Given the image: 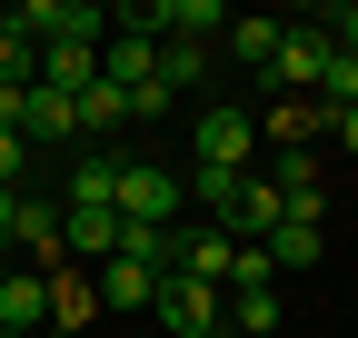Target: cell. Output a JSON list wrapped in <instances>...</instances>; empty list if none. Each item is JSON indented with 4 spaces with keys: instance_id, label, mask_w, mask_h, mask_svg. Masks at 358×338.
Wrapping results in <instances>:
<instances>
[{
    "instance_id": "obj_17",
    "label": "cell",
    "mask_w": 358,
    "mask_h": 338,
    "mask_svg": "<svg viewBox=\"0 0 358 338\" xmlns=\"http://www.w3.org/2000/svg\"><path fill=\"white\" fill-rule=\"evenodd\" d=\"M110 259H140V269H159L169 279V229H140V219H120V249Z\"/></svg>"
},
{
    "instance_id": "obj_1",
    "label": "cell",
    "mask_w": 358,
    "mask_h": 338,
    "mask_svg": "<svg viewBox=\"0 0 358 338\" xmlns=\"http://www.w3.org/2000/svg\"><path fill=\"white\" fill-rule=\"evenodd\" d=\"M110 209H120V219H140V229H179V209H189V179H179L169 159L129 149V159H120V179H110Z\"/></svg>"
},
{
    "instance_id": "obj_2",
    "label": "cell",
    "mask_w": 358,
    "mask_h": 338,
    "mask_svg": "<svg viewBox=\"0 0 358 338\" xmlns=\"http://www.w3.org/2000/svg\"><path fill=\"white\" fill-rule=\"evenodd\" d=\"M268 90L279 100H319V80H329V30H308V20H289L279 30V50H268Z\"/></svg>"
},
{
    "instance_id": "obj_24",
    "label": "cell",
    "mask_w": 358,
    "mask_h": 338,
    "mask_svg": "<svg viewBox=\"0 0 358 338\" xmlns=\"http://www.w3.org/2000/svg\"><path fill=\"white\" fill-rule=\"evenodd\" d=\"M0 279H10V259H0Z\"/></svg>"
},
{
    "instance_id": "obj_6",
    "label": "cell",
    "mask_w": 358,
    "mask_h": 338,
    "mask_svg": "<svg viewBox=\"0 0 358 338\" xmlns=\"http://www.w3.org/2000/svg\"><path fill=\"white\" fill-rule=\"evenodd\" d=\"M229 259H239V239H229V229H209V219L169 229V269H179V279H209V288H229Z\"/></svg>"
},
{
    "instance_id": "obj_4",
    "label": "cell",
    "mask_w": 358,
    "mask_h": 338,
    "mask_svg": "<svg viewBox=\"0 0 358 338\" xmlns=\"http://www.w3.org/2000/svg\"><path fill=\"white\" fill-rule=\"evenodd\" d=\"M10 249H20V269H70V249H60V199L50 189H20V229H10Z\"/></svg>"
},
{
    "instance_id": "obj_9",
    "label": "cell",
    "mask_w": 358,
    "mask_h": 338,
    "mask_svg": "<svg viewBox=\"0 0 358 338\" xmlns=\"http://www.w3.org/2000/svg\"><path fill=\"white\" fill-rule=\"evenodd\" d=\"M219 328H229V338H279V279L229 288V299H219Z\"/></svg>"
},
{
    "instance_id": "obj_25",
    "label": "cell",
    "mask_w": 358,
    "mask_h": 338,
    "mask_svg": "<svg viewBox=\"0 0 358 338\" xmlns=\"http://www.w3.org/2000/svg\"><path fill=\"white\" fill-rule=\"evenodd\" d=\"M0 338H20V328H0Z\"/></svg>"
},
{
    "instance_id": "obj_7",
    "label": "cell",
    "mask_w": 358,
    "mask_h": 338,
    "mask_svg": "<svg viewBox=\"0 0 358 338\" xmlns=\"http://www.w3.org/2000/svg\"><path fill=\"white\" fill-rule=\"evenodd\" d=\"M268 189H279V219H308V229L329 219V179H319V159H268Z\"/></svg>"
},
{
    "instance_id": "obj_5",
    "label": "cell",
    "mask_w": 358,
    "mask_h": 338,
    "mask_svg": "<svg viewBox=\"0 0 358 338\" xmlns=\"http://www.w3.org/2000/svg\"><path fill=\"white\" fill-rule=\"evenodd\" d=\"M189 149H199V169H249L259 159V130H249V110H199V130H189Z\"/></svg>"
},
{
    "instance_id": "obj_18",
    "label": "cell",
    "mask_w": 358,
    "mask_h": 338,
    "mask_svg": "<svg viewBox=\"0 0 358 338\" xmlns=\"http://www.w3.org/2000/svg\"><path fill=\"white\" fill-rule=\"evenodd\" d=\"M30 159H40V149H30L20 130H0V189H20V179H30Z\"/></svg>"
},
{
    "instance_id": "obj_11",
    "label": "cell",
    "mask_w": 358,
    "mask_h": 338,
    "mask_svg": "<svg viewBox=\"0 0 358 338\" xmlns=\"http://www.w3.org/2000/svg\"><path fill=\"white\" fill-rule=\"evenodd\" d=\"M120 130H129V90L90 80V90H80V149H90V140H120Z\"/></svg>"
},
{
    "instance_id": "obj_3",
    "label": "cell",
    "mask_w": 358,
    "mask_h": 338,
    "mask_svg": "<svg viewBox=\"0 0 358 338\" xmlns=\"http://www.w3.org/2000/svg\"><path fill=\"white\" fill-rule=\"evenodd\" d=\"M219 299H229V288H209V279H159V299H150V328L159 338H209L219 328Z\"/></svg>"
},
{
    "instance_id": "obj_16",
    "label": "cell",
    "mask_w": 358,
    "mask_h": 338,
    "mask_svg": "<svg viewBox=\"0 0 358 338\" xmlns=\"http://www.w3.org/2000/svg\"><path fill=\"white\" fill-rule=\"evenodd\" d=\"M40 80V50L20 40V20H0V90H30Z\"/></svg>"
},
{
    "instance_id": "obj_13",
    "label": "cell",
    "mask_w": 358,
    "mask_h": 338,
    "mask_svg": "<svg viewBox=\"0 0 358 338\" xmlns=\"http://www.w3.org/2000/svg\"><path fill=\"white\" fill-rule=\"evenodd\" d=\"M90 318H100V288L80 269H50V328H90Z\"/></svg>"
},
{
    "instance_id": "obj_20",
    "label": "cell",
    "mask_w": 358,
    "mask_h": 338,
    "mask_svg": "<svg viewBox=\"0 0 358 338\" xmlns=\"http://www.w3.org/2000/svg\"><path fill=\"white\" fill-rule=\"evenodd\" d=\"M329 140H338V149L358 159V110H338V119H329Z\"/></svg>"
},
{
    "instance_id": "obj_19",
    "label": "cell",
    "mask_w": 358,
    "mask_h": 338,
    "mask_svg": "<svg viewBox=\"0 0 358 338\" xmlns=\"http://www.w3.org/2000/svg\"><path fill=\"white\" fill-rule=\"evenodd\" d=\"M308 30H329V50L358 60V0H338V10H329V20H308Z\"/></svg>"
},
{
    "instance_id": "obj_14",
    "label": "cell",
    "mask_w": 358,
    "mask_h": 338,
    "mask_svg": "<svg viewBox=\"0 0 358 338\" xmlns=\"http://www.w3.org/2000/svg\"><path fill=\"white\" fill-rule=\"evenodd\" d=\"M209 80V40H159V90L179 100V90H199Z\"/></svg>"
},
{
    "instance_id": "obj_26",
    "label": "cell",
    "mask_w": 358,
    "mask_h": 338,
    "mask_svg": "<svg viewBox=\"0 0 358 338\" xmlns=\"http://www.w3.org/2000/svg\"><path fill=\"white\" fill-rule=\"evenodd\" d=\"M209 338H229V328H209Z\"/></svg>"
},
{
    "instance_id": "obj_8",
    "label": "cell",
    "mask_w": 358,
    "mask_h": 338,
    "mask_svg": "<svg viewBox=\"0 0 358 338\" xmlns=\"http://www.w3.org/2000/svg\"><path fill=\"white\" fill-rule=\"evenodd\" d=\"M0 328H20V338H40V328H50V279H40V269H20V259H10V279H0Z\"/></svg>"
},
{
    "instance_id": "obj_23",
    "label": "cell",
    "mask_w": 358,
    "mask_h": 338,
    "mask_svg": "<svg viewBox=\"0 0 358 338\" xmlns=\"http://www.w3.org/2000/svg\"><path fill=\"white\" fill-rule=\"evenodd\" d=\"M129 338H159V328H129Z\"/></svg>"
},
{
    "instance_id": "obj_22",
    "label": "cell",
    "mask_w": 358,
    "mask_h": 338,
    "mask_svg": "<svg viewBox=\"0 0 358 338\" xmlns=\"http://www.w3.org/2000/svg\"><path fill=\"white\" fill-rule=\"evenodd\" d=\"M40 338H90V328H40Z\"/></svg>"
},
{
    "instance_id": "obj_12",
    "label": "cell",
    "mask_w": 358,
    "mask_h": 338,
    "mask_svg": "<svg viewBox=\"0 0 358 338\" xmlns=\"http://www.w3.org/2000/svg\"><path fill=\"white\" fill-rule=\"evenodd\" d=\"M279 30H289V20H259V10H249V20H229V30H219V50H229L239 70H268V50H279Z\"/></svg>"
},
{
    "instance_id": "obj_15",
    "label": "cell",
    "mask_w": 358,
    "mask_h": 338,
    "mask_svg": "<svg viewBox=\"0 0 358 338\" xmlns=\"http://www.w3.org/2000/svg\"><path fill=\"white\" fill-rule=\"evenodd\" d=\"M259 249H268V269H319V249H329V239L308 229V219H279V229L259 239Z\"/></svg>"
},
{
    "instance_id": "obj_10",
    "label": "cell",
    "mask_w": 358,
    "mask_h": 338,
    "mask_svg": "<svg viewBox=\"0 0 358 338\" xmlns=\"http://www.w3.org/2000/svg\"><path fill=\"white\" fill-rule=\"evenodd\" d=\"M90 80H100V50H80V40H50V50H40V80H30V90H60V100H80Z\"/></svg>"
},
{
    "instance_id": "obj_21",
    "label": "cell",
    "mask_w": 358,
    "mask_h": 338,
    "mask_svg": "<svg viewBox=\"0 0 358 338\" xmlns=\"http://www.w3.org/2000/svg\"><path fill=\"white\" fill-rule=\"evenodd\" d=\"M10 229H20V189H0V249H10Z\"/></svg>"
}]
</instances>
